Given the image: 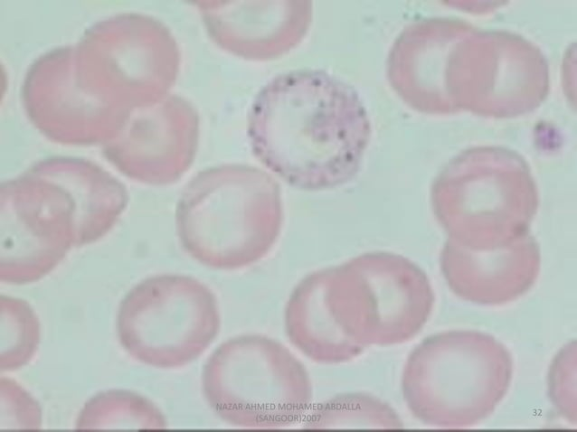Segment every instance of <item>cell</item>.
<instances>
[{
  "mask_svg": "<svg viewBox=\"0 0 577 432\" xmlns=\"http://www.w3.org/2000/svg\"><path fill=\"white\" fill-rule=\"evenodd\" d=\"M370 120L355 89L323 70L280 73L255 96L247 136L255 157L289 185H342L357 174Z\"/></svg>",
  "mask_w": 577,
  "mask_h": 432,
  "instance_id": "6da1fadb",
  "label": "cell"
},
{
  "mask_svg": "<svg viewBox=\"0 0 577 432\" xmlns=\"http://www.w3.org/2000/svg\"><path fill=\"white\" fill-rule=\"evenodd\" d=\"M513 360L492 335L449 331L431 335L409 356L402 392L412 414L427 425L464 428L487 418L505 397Z\"/></svg>",
  "mask_w": 577,
  "mask_h": 432,
  "instance_id": "7a4b0ae2",
  "label": "cell"
},
{
  "mask_svg": "<svg viewBox=\"0 0 577 432\" xmlns=\"http://www.w3.org/2000/svg\"><path fill=\"white\" fill-rule=\"evenodd\" d=\"M433 202L450 241L473 250L505 247L528 234L538 207L523 159L506 149H470L434 185Z\"/></svg>",
  "mask_w": 577,
  "mask_h": 432,
  "instance_id": "3957f363",
  "label": "cell"
},
{
  "mask_svg": "<svg viewBox=\"0 0 577 432\" xmlns=\"http://www.w3.org/2000/svg\"><path fill=\"white\" fill-rule=\"evenodd\" d=\"M204 186L186 193L175 214L184 249L216 269H237L262 258L279 231V202L269 177L251 167L223 165L203 177Z\"/></svg>",
  "mask_w": 577,
  "mask_h": 432,
  "instance_id": "277c9868",
  "label": "cell"
},
{
  "mask_svg": "<svg viewBox=\"0 0 577 432\" xmlns=\"http://www.w3.org/2000/svg\"><path fill=\"white\" fill-rule=\"evenodd\" d=\"M203 395L227 423L246 428L289 426L307 411L312 399L308 374L281 343L257 334L222 343L202 374Z\"/></svg>",
  "mask_w": 577,
  "mask_h": 432,
  "instance_id": "5b68a950",
  "label": "cell"
},
{
  "mask_svg": "<svg viewBox=\"0 0 577 432\" xmlns=\"http://www.w3.org/2000/svg\"><path fill=\"white\" fill-rule=\"evenodd\" d=\"M219 307L211 289L179 274L149 277L124 296L117 315L120 344L135 360L160 369L196 360L216 338Z\"/></svg>",
  "mask_w": 577,
  "mask_h": 432,
  "instance_id": "8992f818",
  "label": "cell"
},
{
  "mask_svg": "<svg viewBox=\"0 0 577 432\" xmlns=\"http://www.w3.org/2000/svg\"><path fill=\"white\" fill-rule=\"evenodd\" d=\"M355 266L358 296L354 312L343 322L346 337L361 350L414 337L433 305L425 274L408 259L389 253L362 257Z\"/></svg>",
  "mask_w": 577,
  "mask_h": 432,
  "instance_id": "52a82bcc",
  "label": "cell"
},
{
  "mask_svg": "<svg viewBox=\"0 0 577 432\" xmlns=\"http://www.w3.org/2000/svg\"><path fill=\"white\" fill-rule=\"evenodd\" d=\"M453 26L443 20L410 25L396 40L388 60L393 87L414 108L427 113L454 110L451 101L457 63Z\"/></svg>",
  "mask_w": 577,
  "mask_h": 432,
  "instance_id": "ba28073f",
  "label": "cell"
},
{
  "mask_svg": "<svg viewBox=\"0 0 577 432\" xmlns=\"http://www.w3.org/2000/svg\"><path fill=\"white\" fill-rule=\"evenodd\" d=\"M541 265L539 246L529 233L510 245L473 250L450 240L441 253V269L450 289L483 305L512 302L535 283Z\"/></svg>",
  "mask_w": 577,
  "mask_h": 432,
  "instance_id": "9c48e42d",
  "label": "cell"
},
{
  "mask_svg": "<svg viewBox=\"0 0 577 432\" xmlns=\"http://www.w3.org/2000/svg\"><path fill=\"white\" fill-rule=\"evenodd\" d=\"M0 244L2 282L38 281L74 246V210H3Z\"/></svg>",
  "mask_w": 577,
  "mask_h": 432,
  "instance_id": "30bf717a",
  "label": "cell"
},
{
  "mask_svg": "<svg viewBox=\"0 0 577 432\" xmlns=\"http://www.w3.org/2000/svg\"><path fill=\"white\" fill-rule=\"evenodd\" d=\"M241 5L224 6L236 18L240 42L232 51L249 59L279 56L294 47L306 33L311 20V2L241 1ZM232 31V32H233Z\"/></svg>",
  "mask_w": 577,
  "mask_h": 432,
  "instance_id": "8fae6325",
  "label": "cell"
},
{
  "mask_svg": "<svg viewBox=\"0 0 577 432\" xmlns=\"http://www.w3.org/2000/svg\"><path fill=\"white\" fill-rule=\"evenodd\" d=\"M166 421L148 399L125 390L99 392L81 409L76 429H162Z\"/></svg>",
  "mask_w": 577,
  "mask_h": 432,
  "instance_id": "7c38bea8",
  "label": "cell"
},
{
  "mask_svg": "<svg viewBox=\"0 0 577 432\" xmlns=\"http://www.w3.org/2000/svg\"><path fill=\"white\" fill-rule=\"evenodd\" d=\"M305 426L311 429L399 428L402 424L387 404L368 395L352 394L319 405Z\"/></svg>",
  "mask_w": 577,
  "mask_h": 432,
  "instance_id": "4fadbf2b",
  "label": "cell"
},
{
  "mask_svg": "<svg viewBox=\"0 0 577 432\" xmlns=\"http://www.w3.org/2000/svg\"><path fill=\"white\" fill-rule=\"evenodd\" d=\"M1 371L17 370L35 354L40 342V323L30 305L20 298L2 295Z\"/></svg>",
  "mask_w": 577,
  "mask_h": 432,
  "instance_id": "5bb4252c",
  "label": "cell"
}]
</instances>
